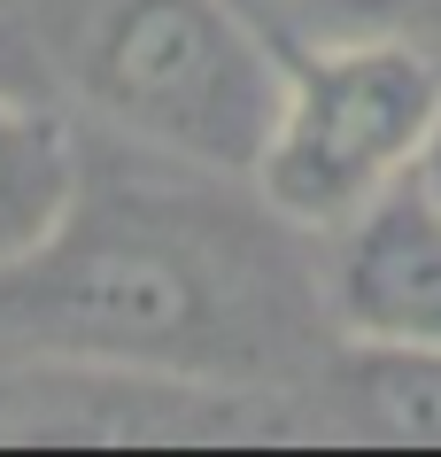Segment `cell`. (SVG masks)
I'll use <instances>...</instances> for the list:
<instances>
[{"label": "cell", "instance_id": "1", "mask_svg": "<svg viewBox=\"0 0 441 457\" xmlns=\"http://www.w3.org/2000/svg\"><path fill=\"white\" fill-rule=\"evenodd\" d=\"M0 341L78 372L201 387L256 357L248 303L217 248L147 210L86 217V202L31 264L0 271Z\"/></svg>", "mask_w": 441, "mask_h": 457}, {"label": "cell", "instance_id": "2", "mask_svg": "<svg viewBox=\"0 0 441 457\" xmlns=\"http://www.w3.org/2000/svg\"><path fill=\"white\" fill-rule=\"evenodd\" d=\"M39 39L124 140L201 170H256L287 62L233 0H39Z\"/></svg>", "mask_w": 441, "mask_h": 457}, {"label": "cell", "instance_id": "3", "mask_svg": "<svg viewBox=\"0 0 441 457\" xmlns=\"http://www.w3.org/2000/svg\"><path fill=\"white\" fill-rule=\"evenodd\" d=\"M434 124L441 78L403 31L395 39H325L287 62L264 155L248 179L271 217L341 233L364 202H380L395 179H411Z\"/></svg>", "mask_w": 441, "mask_h": 457}, {"label": "cell", "instance_id": "4", "mask_svg": "<svg viewBox=\"0 0 441 457\" xmlns=\"http://www.w3.org/2000/svg\"><path fill=\"white\" fill-rule=\"evenodd\" d=\"M333 318L348 341L441 349V210L418 194V179H395L380 202H364L341 225Z\"/></svg>", "mask_w": 441, "mask_h": 457}, {"label": "cell", "instance_id": "5", "mask_svg": "<svg viewBox=\"0 0 441 457\" xmlns=\"http://www.w3.org/2000/svg\"><path fill=\"white\" fill-rule=\"evenodd\" d=\"M70 210H78V147H70V132L47 109L0 94V271L31 264L70 225Z\"/></svg>", "mask_w": 441, "mask_h": 457}, {"label": "cell", "instance_id": "6", "mask_svg": "<svg viewBox=\"0 0 441 457\" xmlns=\"http://www.w3.org/2000/svg\"><path fill=\"white\" fill-rule=\"evenodd\" d=\"M333 403L364 442L441 450V349L426 341H348L333 364Z\"/></svg>", "mask_w": 441, "mask_h": 457}, {"label": "cell", "instance_id": "7", "mask_svg": "<svg viewBox=\"0 0 441 457\" xmlns=\"http://www.w3.org/2000/svg\"><path fill=\"white\" fill-rule=\"evenodd\" d=\"M264 8H279V24L302 47H325V39H395L418 16V0H264Z\"/></svg>", "mask_w": 441, "mask_h": 457}, {"label": "cell", "instance_id": "8", "mask_svg": "<svg viewBox=\"0 0 441 457\" xmlns=\"http://www.w3.org/2000/svg\"><path fill=\"white\" fill-rule=\"evenodd\" d=\"M411 179H418V194H426V202H434V210H441V124H434V132H426V147H418Z\"/></svg>", "mask_w": 441, "mask_h": 457}]
</instances>
